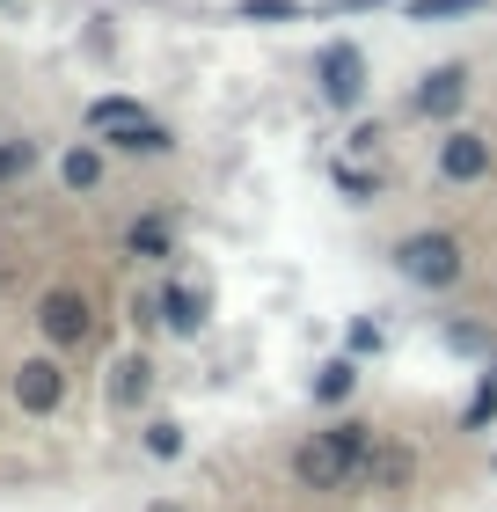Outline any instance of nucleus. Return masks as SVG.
Returning a JSON list of instances; mask_svg holds the SVG:
<instances>
[{
	"instance_id": "9b49d317",
	"label": "nucleus",
	"mask_w": 497,
	"mask_h": 512,
	"mask_svg": "<svg viewBox=\"0 0 497 512\" xmlns=\"http://www.w3.org/2000/svg\"><path fill=\"white\" fill-rule=\"evenodd\" d=\"M154 315L169 322L176 337H198V330H205V293H198V286H161V293H154Z\"/></svg>"
},
{
	"instance_id": "39448f33",
	"label": "nucleus",
	"mask_w": 497,
	"mask_h": 512,
	"mask_svg": "<svg viewBox=\"0 0 497 512\" xmlns=\"http://www.w3.org/2000/svg\"><path fill=\"white\" fill-rule=\"evenodd\" d=\"M15 403L30 410V417H52L66 403V366L59 359H22L15 366Z\"/></svg>"
},
{
	"instance_id": "ddd939ff",
	"label": "nucleus",
	"mask_w": 497,
	"mask_h": 512,
	"mask_svg": "<svg viewBox=\"0 0 497 512\" xmlns=\"http://www.w3.org/2000/svg\"><path fill=\"white\" fill-rule=\"evenodd\" d=\"M351 388H359V359H329L315 374V403L337 410V403H351Z\"/></svg>"
},
{
	"instance_id": "393cba45",
	"label": "nucleus",
	"mask_w": 497,
	"mask_h": 512,
	"mask_svg": "<svg viewBox=\"0 0 497 512\" xmlns=\"http://www.w3.org/2000/svg\"><path fill=\"white\" fill-rule=\"evenodd\" d=\"M0 8H8V0H0Z\"/></svg>"
},
{
	"instance_id": "aec40b11",
	"label": "nucleus",
	"mask_w": 497,
	"mask_h": 512,
	"mask_svg": "<svg viewBox=\"0 0 497 512\" xmlns=\"http://www.w3.org/2000/svg\"><path fill=\"white\" fill-rule=\"evenodd\" d=\"M483 0H410V15L417 22H439V15H476Z\"/></svg>"
},
{
	"instance_id": "f3484780",
	"label": "nucleus",
	"mask_w": 497,
	"mask_h": 512,
	"mask_svg": "<svg viewBox=\"0 0 497 512\" xmlns=\"http://www.w3.org/2000/svg\"><path fill=\"white\" fill-rule=\"evenodd\" d=\"M337 191L351 205H373V198H381V176H373V169H344V161H337Z\"/></svg>"
},
{
	"instance_id": "423d86ee",
	"label": "nucleus",
	"mask_w": 497,
	"mask_h": 512,
	"mask_svg": "<svg viewBox=\"0 0 497 512\" xmlns=\"http://www.w3.org/2000/svg\"><path fill=\"white\" fill-rule=\"evenodd\" d=\"M461 103H468V66H432L410 88V118H454Z\"/></svg>"
},
{
	"instance_id": "4468645a",
	"label": "nucleus",
	"mask_w": 497,
	"mask_h": 512,
	"mask_svg": "<svg viewBox=\"0 0 497 512\" xmlns=\"http://www.w3.org/2000/svg\"><path fill=\"white\" fill-rule=\"evenodd\" d=\"M139 118H147V110H139L132 96H96V103H88V132H125Z\"/></svg>"
},
{
	"instance_id": "5701e85b",
	"label": "nucleus",
	"mask_w": 497,
	"mask_h": 512,
	"mask_svg": "<svg viewBox=\"0 0 497 512\" xmlns=\"http://www.w3.org/2000/svg\"><path fill=\"white\" fill-rule=\"evenodd\" d=\"M242 15H293V0H242Z\"/></svg>"
},
{
	"instance_id": "9d476101",
	"label": "nucleus",
	"mask_w": 497,
	"mask_h": 512,
	"mask_svg": "<svg viewBox=\"0 0 497 512\" xmlns=\"http://www.w3.org/2000/svg\"><path fill=\"white\" fill-rule=\"evenodd\" d=\"M103 395H110V410H139V403H147V395H154V366L147 359H117L110 366V381H103Z\"/></svg>"
},
{
	"instance_id": "6e6552de",
	"label": "nucleus",
	"mask_w": 497,
	"mask_h": 512,
	"mask_svg": "<svg viewBox=\"0 0 497 512\" xmlns=\"http://www.w3.org/2000/svg\"><path fill=\"white\" fill-rule=\"evenodd\" d=\"M410 476H417V454L402 447V439H381V447L366 454V476L359 483H373V491H410Z\"/></svg>"
},
{
	"instance_id": "20e7f679",
	"label": "nucleus",
	"mask_w": 497,
	"mask_h": 512,
	"mask_svg": "<svg viewBox=\"0 0 497 512\" xmlns=\"http://www.w3.org/2000/svg\"><path fill=\"white\" fill-rule=\"evenodd\" d=\"M315 74H322V103L329 110H359L366 103V52L359 44H322Z\"/></svg>"
},
{
	"instance_id": "b1692460",
	"label": "nucleus",
	"mask_w": 497,
	"mask_h": 512,
	"mask_svg": "<svg viewBox=\"0 0 497 512\" xmlns=\"http://www.w3.org/2000/svg\"><path fill=\"white\" fill-rule=\"evenodd\" d=\"M154 512H176V505H154Z\"/></svg>"
},
{
	"instance_id": "7ed1b4c3",
	"label": "nucleus",
	"mask_w": 497,
	"mask_h": 512,
	"mask_svg": "<svg viewBox=\"0 0 497 512\" xmlns=\"http://www.w3.org/2000/svg\"><path fill=\"white\" fill-rule=\"evenodd\" d=\"M293 476H300V491H315V498H337L344 483H359V469L337 454V439L315 432V439H300L293 447Z\"/></svg>"
},
{
	"instance_id": "a211bd4d",
	"label": "nucleus",
	"mask_w": 497,
	"mask_h": 512,
	"mask_svg": "<svg viewBox=\"0 0 497 512\" xmlns=\"http://www.w3.org/2000/svg\"><path fill=\"white\" fill-rule=\"evenodd\" d=\"M490 417H497V366H490V374H483V388H476V403H468V410H461V425H468V432H483V425H490Z\"/></svg>"
},
{
	"instance_id": "1a4fd4ad",
	"label": "nucleus",
	"mask_w": 497,
	"mask_h": 512,
	"mask_svg": "<svg viewBox=\"0 0 497 512\" xmlns=\"http://www.w3.org/2000/svg\"><path fill=\"white\" fill-rule=\"evenodd\" d=\"M125 256H139V264H169V256H176L169 213H139V220L125 227Z\"/></svg>"
},
{
	"instance_id": "412c9836",
	"label": "nucleus",
	"mask_w": 497,
	"mask_h": 512,
	"mask_svg": "<svg viewBox=\"0 0 497 512\" xmlns=\"http://www.w3.org/2000/svg\"><path fill=\"white\" fill-rule=\"evenodd\" d=\"M446 344H454V352H490V337L476 322H446Z\"/></svg>"
},
{
	"instance_id": "2eb2a0df",
	"label": "nucleus",
	"mask_w": 497,
	"mask_h": 512,
	"mask_svg": "<svg viewBox=\"0 0 497 512\" xmlns=\"http://www.w3.org/2000/svg\"><path fill=\"white\" fill-rule=\"evenodd\" d=\"M59 183H66V191H96V183H103V147H74L59 161Z\"/></svg>"
},
{
	"instance_id": "f03ea898",
	"label": "nucleus",
	"mask_w": 497,
	"mask_h": 512,
	"mask_svg": "<svg viewBox=\"0 0 497 512\" xmlns=\"http://www.w3.org/2000/svg\"><path fill=\"white\" fill-rule=\"evenodd\" d=\"M37 330H44V344H52V352H74V344H88V330H96V308H88V293L52 286V293L37 300Z\"/></svg>"
},
{
	"instance_id": "dca6fc26",
	"label": "nucleus",
	"mask_w": 497,
	"mask_h": 512,
	"mask_svg": "<svg viewBox=\"0 0 497 512\" xmlns=\"http://www.w3.org/2000/svg\"><path fill=\"white\" fill-rule=\"evenodd\" d=\"M37 139H0V183H22V176H30L37 169Z\"/></svg>"
},
{
	"instance_id": "f257e3e1",
	"label": "nucleus",
	"mask_w": 497,
	"mask_h": 512,
	"mask_svg": "<svg viewBox=\"0 0 497 512\" xmlns=\"http://www.w3.org/2000/svg\"><path fill=\"white\" fill-rule=\"evenodd\" d=\"M395 271L410 278V286H424V293H454L468 256H461V242L446 235V227H417V235L395 242Z\"/></svg>"
},
{
	"instance_id": "f8f14e48",
	"label": "nucleus",
	"mask_w": 497,
	"mask_h": 512,
	"mask_svg": "<svg viewBox=\"0 0 497 512\" xmlns=\"http://www.w3.org/2000/svg\"><path fill=\"white\" fill-rule=\"evenodd\" d=\"M103 147H117V154H169L176 132L154 125V118H139V125H125V132H103Z\"/></svg>"
},
{
	"instance_id": "4be33fe9",
	"label": "nucleus",
	"mask_w": 497,
	"mask_h": 512,
	"mask_svg": "<svg viewBox=\"0 0 497 512\" xmlns=\"http://www.w3.org/2000/svg\"><path fill=\"white\" fill-rule=\"evenodd\" d=\"M344 147H351V154H373V147H381V125H351Z\"/></svg>"
},
{
	"instance_id": "6ab92c4d",
	"label": "nucleus",
	"mask_w": 497,
	"mask_h": 512,
	"mask_svg": "<svg viewBox=\"0 0 497 512\" xmlns=\"http://www.w3.org/2000/svg\"><path fill=\"white\" fill-rule=\"evenodd\" d=\"M147 454H154V461H176V454H183V425L154 417V425H147Z\"/></svg>"
},
{
	"instance_id": "0eeeda50",
	"label": "nucleus",
	"mask_w": 497,
	"mask_h": 512,
	"mask_svg": "<svg viewBox=\"0 0 497 512\" xmlns=\"http://www.w3.org/2000/svg\"><path fill=\"white\" fill-rule=\"evenodd\" d=\"M439 176L446 183H483L490 176V147H483L476 132H446L439 139Z\"/></svg>"
}]
</instances>
